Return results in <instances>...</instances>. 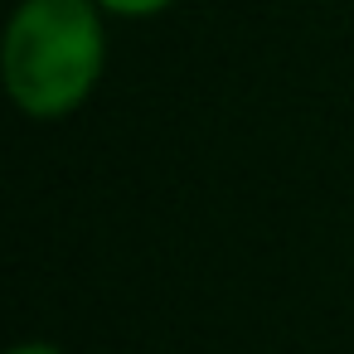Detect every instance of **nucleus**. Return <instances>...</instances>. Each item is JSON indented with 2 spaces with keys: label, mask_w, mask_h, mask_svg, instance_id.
<instances>
[{
  "label": "nucleus",
  "mask_w": 354,
  "mask_h": 354,
  "mask_svg": "<svg viewBox=\"0 0 354 354\" xmlns=\"http://www.w3.org/2000/svg\"><path fill=\"white\" fill-rule=\"evenodd\" d=\"M10 354H59V349H49V344H20V349H10Z\"/></svg>",
  "instance_id": "nucleus-3"
},
{
  "label": "nucleus",
  "mask_w": 354,
  "mask_h": 354,
  "mask_svg": "<svg viewBox=\"0 0 354 354\" xmlns=\"http://www.w3.org/2000/svg\"><path fill=\"white\" fill-rule=\"evenodd\" d=\"M102 20L93 0H25L6 30V88L30 117L73 112L102 73Z\"/></svg>",
  "instance_id": "nucleus-1"
},
{
  "label": "nucleus",
  "mask_w": 354,
  "mask_h": 354,
  "mask_svg": "<svg viewBox=\"0 0 354 354\" xmlns=\"http://www.w3.org/2000/svg\"><path fill=\"white\" fill-rule=\"evenodd\" d=\"M97 6L112 10V15H156V10L175 6V0H97Z\"/></svg>",
  "instance_id": "nucleus-2"
}]
</instances>
